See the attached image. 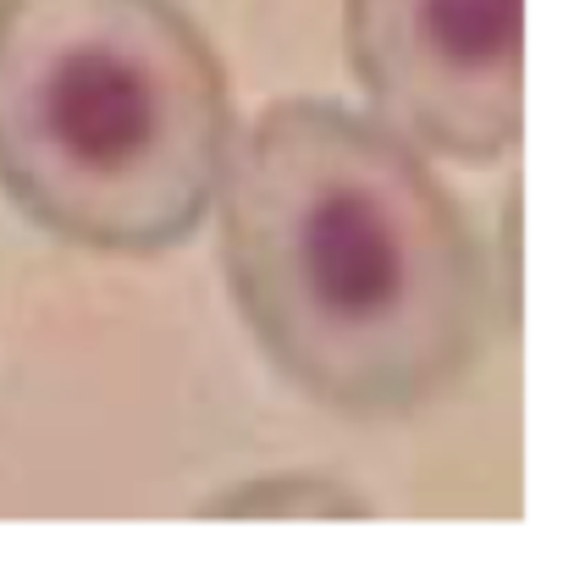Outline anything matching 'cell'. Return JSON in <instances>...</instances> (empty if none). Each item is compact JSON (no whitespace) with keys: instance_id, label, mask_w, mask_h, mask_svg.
<instances>
[{"instance_id":"cell-1","label":"cell","mask_w":563,"mask_h":563,"mask_svg":"<svg viewBox=\"0 0 563 563\" xmlns=\"http://www.w3.org/2000/svg\"><path fill=\"white\" fill-rule=\"evenodd\" d=\"M243 332L310 404L393 420L459 393L492 349V260L437 166L343 100L238 128L216 194Z\"/></svg>"},{"instance_id":"cell-3","label":"cell","mask_w":563,"mask_h":563,"mask_svg":"<svg viewBox=\"0 0 563 563\" xmlns=\"http://www.w3.org/2000/svg\"><path fill=\"white\" fill-rule=\"evenodd\" d=\"M371 117L426 161L492 166L525 139V0H343Z\"/></svg>"},{"instance_id":"cell-2","label":"cell","mask_w":563,"mask_h":563,"mask_svg":"<svg viewBox=\"0 0 563 563\" xmlns=\"http://www.w3.org/2000/svg\"><path fill=\"white\" fill-rule=\"evenodd\" d=\"M238 106L183 0H0V194L45 238L155 260L205 232Z\"/></svg>"}]
</instances>
